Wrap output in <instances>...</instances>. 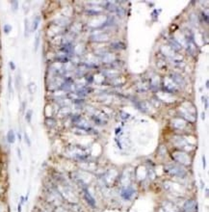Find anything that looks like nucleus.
<instances>
[{"mask_svg": "<svg viewBox=\"0 0 209 212\" xmlns=\"http://www.w3.org/2000/svg\"><path fill=\"white\" fill-rule=\"evenodd\" d=\"M167 171L169 174H173L175 176H180V178L186 174V171L183 169V167H181V165H176V164H174L171 165V166L168 167Z\"/></svg>", "mask_w": 209, "mask_h": 212, "instance_id": "f257e3e1", "label": "nucleus"}, {"mask_svg": "<svg viewBox=\"0 0 209 212\" xmlns=\"http://www.w3.org/2000/svg\"><path fill=\"white\" fill-rule=\"evenodd\" d=\"M196 211H198V204L193 199L186 201L182 208V212H196Z\"/></svg>", "mask_w": 209, "mask_h": 212, "instance_id": "f03ea898", "label": "nucleus"}, {"mask_svg": "<svg viewBox=\"0 0 209 212\" xmlns=\"http://www.w3.org/2000/svg\"><path fill=\"white\" fill-rule=\"evenodd\" d=\"M135 194V189L132 186H126L125 188H122L120 192V197L125 199V201H130L132 197Z\"/></svg>", "mask_w": 209, "mask_h": 212, "instance_id": "7ed1b4c3", "label": "nucleus"}, {"mask_svg": "<svg viewBox=\"0 0 209 212\" xmlns=\"http://www.w3.org/2000/svg\"><path fill=\"white\" fill-rule=\"evenodd\" d=\"M84 198H85L86 202L88 203V204H89L90 206L95 207V205H96L95 199H94V198L91 195V193L88 191V189H86V188L84 189Z\"/></svg>", "mask_w": 209, "mask_h": 212, "instance_id": "20e7f679", "label": "nucleus"}, {"mask_svg": "<svg viewBox=\"0 0 209 212\" xmlns=\"http://www.w3.org/2000/svg\"><path fill=\"white\" fill-rule=\"evenodd\" d=\"M7 142L9 144H15L16 142V133L13 129H10L7 133Z\"/></svg>", "mask_w": 209, "mask_h": 212, "instance_id": "39448f33", "label": "nucleus"}, {"mask_svg": "<svg viewBox=\"0 0 209 212\" xmlns=\"http://www.w3.org/2000/svg\"><path fill=\"white\" fill-rule=\"evenodd\" d=\"M41 22V17H36L35 19L33 20V24H32V31H36L39 27V24Z\"/></svg>", "mask_w": 209, "mask_h": 212, "instance_id": "423d86ee", "label": "nucleus"}, {"mask_svg": "<svg viewBox=\"0 0 209 212\" xmlns=\"http://www.w3.org/2000/svg\"><path fill=\"white\" fill-rule=\"evenodd\" d=\"M28 91H29L31 96L34 95L35 92L37 91V86H36V84L34 83V82H31V83H29V85H28Z\"/></svg>", "mask_w": 209, "mask_h": 212, "instance_id": "0eeeda50", "label": "nucleus"}, {"mask_svg": "<svg viewBox=\"0 0 209 212\" xmlns=\"http://www.w3.org/2000/svg\"><path fill=\"white\" fill-rule=\"evenodd\" d=\"M32 116H33V110H28L25 114V120L28 124H31L32 121Z\"/></svg>", "mask_w": 209, "mask_h": 212, "instance_id": "6e6552de", "label": "nucleus"}, {"mask_svg": "<svg viewBox=\"0 0 209 212\" xmlns=\"http://www.w3.org/2000/svg\"><path fill=\"white\" fill-rule=\"evenodd\" d=\"M39 44H40V34H38L36 36V40H35V51L38 50L39 48Z\"/></svg>", "mask_w": 209, "mask_h": 212, "instance_id": "1a4fd4ad", "label": "nucleus"}, {"mask_svg": "<svg viewBox=\"0 0 209 212\" xmlns=\"http://www.w3.org/2000/svg\"><path fill=\"white\" fill-rule=\"evenodd\" d=\"M28 20L25 19L24 20V36L27 37L28 36Z\"/></svg>", "mask_w": 209, "mask_h": 212, "instance_id": "9d476101", "label": "nucleus"}, {"mask_svg": "<svg viewBox=\"0 0 209 212\" xmlns=\"http://www.w3.org/2000/svg\"><path fill=\"white\" fill-rule=\"evenodd\" d=\"M8 90H9L10 93H13V89H12V77L10 74H9V79H8Z\"/></svg>", "mask_w": 209, "mask_h": 212, "instance_id": "9b49d317", "label": "nucleus"}, {"mask_svg": "<svg viewBox=\"0 0 209 212\" xmlns=\"http://www.w3.org/2000/svg\"><path fill=\"white\" fill-rule=\"evenodd\" d=\"M12 29H13V28H12V26H11L10 24H5V25H4V28H3L5 34H9V33L12 31Z\"/></svg>", "mask_w": 209, "mask_h": 212, "instance_id": "f8f14e48", "label": "nucleus"}, {"mask_svg": "<svg viewBox=\"0 0 209 212\" xmlns=\"http://www.w3.org/2000/svg\"><path fill=\"white\" fill-rule=\"evenodd\" d=\"M24 140H25V143L27 144V146L31 147V141H30V138H29V136L26 132L24 133Z\"/></svg>", "mask_w": 209, "mask_h": 212, "instance_id": "ddd939ff", "label": "nucleus"}, {"mask_svg": "<svg viewBox=\"0 0 209 212\" xmlns=\"http://www.w3.org/2000/svg\"><path fill=\"white\" fill-rule=\"evenodd\" d=\"M19 86H20V75L18 74L16 77V87L18 90H19Z\"/></svg>", "mask_w": 209, "mask_h": 212, "instance_id": "4468645a", "label": "nucleus"}, {"mask_svg": "<svg viewBox=\"0 0 209 212\" xmlns=\"http://www.w3.org/2000/svg\"><path fill=\"white\" fill-rule=\"evenodd\" d=\"M9 66H10V68H11L12 70H15V69H16V65H15V63H14L13 61H11V62L9 63Z\"/></svg>", "mask_w": 209, "mask_h": 212, "instance_id": "2eb2a0df", "label": "nucleus"}, {"mask_svg": "<svg viewBox=\"0 0 209 212\" xmlns=\"http://www.w3.org/2000/svg\"><path fill=\"white\" fill-rule=\"evenodd\" d=\"M12 5L14 6V11L16 12V11L18 10V2H17V1H12Z\"/></svg>", "mask_w": 209, "mask_h": 212, "instance_id": "dca6fc26", "label": "nucleus"}, {"mask_svg": "<svg viewBox=\"0 0 209 212\" xmlns=\"http://www.w3.org/2000/svg\"><path fill=\"white\" fill-rule=\"evenodd\" d=\"M17 151H18V159H19V160H21V159H22V156H21V150H20V149H19V148H18V149H17Z\"/></svg>", "mask_w": 209, "mask_h": 212, "instance_id": "f3484780", "label": "nucleus"}, {"mask_svg": "<svg viewBox=\"0 0 209 212\" xmlns=\"http://www.w3.org/2000/svg\"><path fill=\"white\" fill-rule=\"evenodd\" d=\"M25 108H26V102L23 101L22 102V105H21V111L24 112V111H25Z\"/></svg>", "mask_w": 209, "mask_h": 212, "instance_id": "a211bd4d", "label": "nucleus"}, {"mask_svg": "<svg viewBox=\"0 0 209 212\" xmlns=\"http://www.w3.org/2000/svg\"><path fill=\"white\" fill-rule=\"evenodd\" d=\"M202 166H203V169H205L206 162H205V156L204 155H202Z\"/></svg>", "mask_w": 209, "mask_h": 212, "instance_id": "6ab92c4d", "label": "nucleus"}, {"mask_svg": "<svg viewBox=\"0 0 209 212\" xmlns=\"http://www.w3.org/2000/svg\"><path fill=\"white\" fill-rule=\"evenodd\" d=\"M21 209H22V205L20 204H18V212H21Z\"/></svg>", "mask_w": 209, "mask_h": 212, "instance_id": "aec40b11", "label": "nucleus"}, {"mask_svg": "<svg viewBox=\"0 0 209 212\" xmlns=\"http://www.w3.org/2000/svg\"><path fill=\"white\" fill-rule=\"evenodd\" d=\"M204 100H205V102H204V103H205V109H207V108H208V99L205 98Z\"/></svg>", "mask_w": 209, "mask_h": 212, "instance_id": "412c9836", "label": "nucleus"}, {"mask_svg": "<svg viewBox=\"0 0 209 212\" xmlns=\"http://www.w3.org/2000/svg\"><path fill=\"white\" fill-rule=\"evenodd\" d=\"M204 119H205V114H204V112H202L201 113V120L204 121Z\"/></svg>", "mask_w": 209, "mask_h": 212, "instance_id": "4be33fe9", "label": "nucleus"}, {"mask_svg": "<svg viewBox=\"0 0 209 212\" xmlns=\"http://www.w3.org/2000/svg\"><path fill=\"white\" fill-rule=\"evenodd\" d=\"M18 140H19V142L21 141V135H20V133H18Z\"/></svg>", "mask_w": 209, "mask_h": 212, "instance_id": "5701e85b", "label": "nucleus"}, {"mask_svg": "<svg viewBox=\"0 0 209 212\" xmlns=\"http://www.w3.org/2000/svg\"><path fill=\"white\" fill-rule=\"evenodd\" d=\"M205 85H206V88L208 89L209 88V81H206V84Z\"/></svg>", "mask_w": 209, "mask_h": 212, "instance_id": "b1692460", "label": "nucleus"}]
</instances>
